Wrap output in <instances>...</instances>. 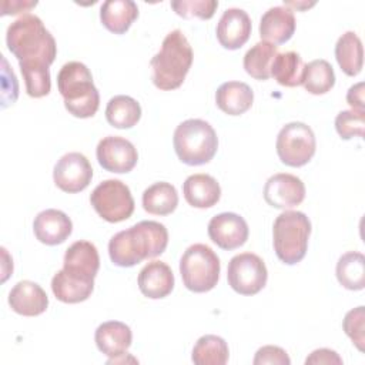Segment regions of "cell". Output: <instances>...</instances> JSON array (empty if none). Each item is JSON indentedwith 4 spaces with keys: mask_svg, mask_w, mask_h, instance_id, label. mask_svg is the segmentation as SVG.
Listing matches in <instances>:
<instances>
[{
    "mask_svg": "<svg viewBox=\"0 0 365 365\" xmlns=\"http://www.w3.org/2000/svg\"><path fill=\"white\" fill-rule=\"evenodd\" d=\"M168 244L165 225L157 221H140L111 237L108 255L114 265L128 268L161 255Z\"/></svg>",
    "mask_w": 365,
    "mask_h": 365,
    "instance_id": "6da1fadb",
    "label": "cell"
},
{
    "mask_svg": "<svg viewBox=\"0 0 365 365\" xmlns=\"http://www.w3.org/2000/svg\"><path fill=\"white\" fill-rule=\"evenodd\" d=\"M6 44L19 64L50 67L57 54L56 40L40 17L26 13L14 20L6 33Z\"/></svg>",
    "mask_w": 365,
    "mask_h": 365,
    "instance_id": "7a4b0ae2",
    "label": "cell"
},
{
    "mask_svg": "<svg viewBox=\"0 0 365 365\" xmlns=\"http://www.w3.org/2000/svg\"><path fill=\"white\" fill-rule=\"evenodd\" d=\"M194 53L181 30L170 31L163 43L160 51L151 58V78L157 88L168 91L178 88L192 64Z\"/></svg>",
    "mask_w": 365,
    "mask_h": 365,
    "instance_id": "3957f363",
    "label": "cell"
},
{
    "mask_svg": "<svg viewBox=\"0 0 365 365\" xmlns=\"http://www.w3.org/2000/svg\"><path fill=\"white\" fill-rule=\"evenodd\" d=\"M57 87L66 110L78 118L93 117L100 106V94L91 71L80 61L66 63L57 74Z\"/></svg>",
    "mask_w": 365,
    "mask_h": 365,
    "instance_id": "277c9868",
    "label": "cell"
},
{
    "mask_svg": "<svg viewBox=\"0 0 365 365\" xmlns=\"http://www.w3.org/2000/svg\"><path fill=\"white\" fill-rule=\"evenodd\" d=\"M173 144L178 160L187 165L210 163L218 148V137L210 123L201 118H188L177 125Z\"/></svg>",
    "mask_w": 365,
    "mask_h": 365,
    "instance_id": "5b68a950",
    "label": "cell"
},
{
    "mask_svg": "<svg viewBox=\"0 0 365 365\" xmlns=\"http://www.w3.org/2000/svg\"><path fill=\"white\" fill-rule=\"evenodd\" d=\"M311 221L301 211L281 212L272 227V244L277 257L287 265L299 262L308 248Z\"/></svg>",
    "mask_w": 365,
    "mask_h": 365,
    "instance_id": "8992f818",
    "label": "cell"
},
{
    "mask_svg": "<svg viewBox=\"0 0 365 365\" xmlns=\"http://www.w3.org/2000/svg\"><path fill=\"white\" fill-rule=\"evenodd\" d=\"M218 255L205 244L190 245L180 259V274L187 289L201 294L211 291L220 278Z\"/></svg>",
    "mask_w": 365,
    "mask_h": 365,
    "instance_id": "52a82bcc",
    "label": "cell"
},
{
    "mask_svg": "<svg viewBox=\"0 0 365 365\" xmlns=\"http://www.w3.org/2000/svg\"><path fill=\"white\" fill-rule=\"evenodd\" d=\"M275 147L281 163L288 167H302L314 157L317 140L309 125L292 121L279 130Z\"/></svg>",
    "mask_w": 365,
    "mask_h": 365,
    "instance_id": "ba28073f",
    "label": "cell"
},
{
    "mask_svg": "<svg viewBox=\"0 0 365 365\" xmlns=\"http://www.w3.org/2000/svg\"><path fill=\"white\" fill-rule=\"evenodd\" d=\"M90 202L96 212L108 222H121L134 212L130 188L120 180H104L91 192Z\"/></svg>",
    "mask_w": 365,
    "mask_h": 365,
    "instance_id": "9c48e42d",
    "label": "cell"
},
{
    "mask_svg": "<svg viewBox=\"0 0 365 365\" xmlns=\"http://www.w3.org/2000/svg\"><path fill=\"white\" fill-rule=\"evenodd\" d=\"M227 279L235 292L255 295L265 287L268 271L265 262L257 254L242 252L230 259Z\"/></svg>",
    "mask_w": 365,
    "mask_h": 365,
    "instance_id": "30bf717a",
    "label": "cell"
},
{
    "mask_svg": "<svg viewBox=\"0 0 365 365\" xmlns=\"http://www.w3.org/2000/svg\"><path fill=\"white\" fill-rule=\"evenodd\" d=\"M93 178L90 161L81 153H67L54 165V184L64 192L74 194L86 190Z\"/></svg>",
    "mask_w": 365,
    "mask_h": 365,
    "instance_id": "8fae6325",
    "label": "cell"
},
{
    "mask_svg": "<svg viewBox=\"0 0 365 365\" xmlns=\"http://www.w3.org/2000/svg\"><path fill=\"white\" fill-rule=\"evenodd\" d=\"M98 164L110 173H130L138 160L137 148L131 141L120 135H107L98 141L96 148Z\"/></svg>",
    "mask_w": 365,
    "mask_h": 365,
    "instance_id": "7c38bea8",
    "label": "cell"
},
{
    "mask_svg": "<svg viewBox=\"0 0 365 365\" xmlns=\"http://www.w3.org/2000/svg\"><path fill=\"white\" fill-rule=\"evenodd\" d=\"M305 198V185L301 178L288 173L271 175L264 185V200L268 205L288 210L299 205Z\"/></svg>",
    "mask_w": 365,
    "mask_h": 365,
    "instance_id": "4fadbf2b",
    "label": "cell"
},
{
    "mask_svg": "<svg viewBox=\"0 0 365 365\" xmlns=\"http://www.w3.org/2000/svg\"><path fill=\"white\" fill-rule=\"evenodd\" d=\"M248 224L235 212H221L208 222V237L220 248L231 251L244 245L248 240Z\"/></svg>",
    "mask_w": 365,
    "mask_h": 365,
    "instance_id": "5bb4252c",
    "label": "cell"
},
{
    "mask_svg": "<svg viewBox=\"0 0 365 365\" xmlns=\"http://www.w3.org/2000/svg\"><path fill=\"white\" fill-rule=\"evenodd\" d=\"M251 19L242 9H227L217 24V38L224 48L237 50L251 36Z\"/></svg>",
    "mask_w": 365,
    "mask_h": 365,
    "instance_id": "9a60e30c",
    "label": "cell"
},
{
    "mask_svg": "<svg viewBox=\"0 0 365 365\" xmlns=\"http://www.w3.org/2000/svg\"><path fill=\"white\" fill-rule=\"evenodd\" d=\"M100 268V257L94 244L90 241H76L73 242L64 254L63 269L68 274L78 277L81 279L94 281Z\"/></svg>",
    "mask_w": 365,
    "mask_h": 365,
    "instance_id": "2e32d148",
    "label": "cell"
},
{
    "mask_svg": "<svg viewBox=\"0 0 365 365\" xmlns=\"http://www.w3.org/2000/svg\"><path fill=\"white\" fill-rule=\"evenodd\" d=\"M295 26L297 23L292 9L287 6H275L262 14L259 21V36L262 41L284 44L292 37Z\"/></svg>",
    "mask_w": 365,
    "mask_h": 365,
    "instance_id": "e0dca14e",
    "label": "cell"
},
{
    "mask_svg": "<svg viewBox=\"0 0 365 365\" xmlns=\"http://www.w3.org/2000/svg\"><path fill=\"white\" fill-rule=\"evenodd\" d=\"M33 231L40 242L46 245H57L70 237L73 222L63 211L48 208L36 215L33 221Z\"/></svg>",
    "mask_w": 365,
    "mask_h": 365,
    "instance_id": "ac0fdd59",
    "label": "cell"
},
{
    "mask_svg": "<svg viewBox=\"0 0 365 365\" xmlns=\"http://www.w3.org/2000/svg\"><path fill=\"white\" fill-rule=\"evenodd\" d=\"M10 308L23 317H37L48 307L46 291L33 281L17 282L9 294Z\"/></svg>",
    "mask_w": 365,
    "mask_h": 365,
    "instance_id": "d6986e66",
    "label": "cell"
},
{
    "mask_svg": "<svg viewBox=\"0 0 365 365\" xmlns=\"http://www.w3.org/2000/svg\"><path fill=\"white\" fill-rule=\"evenodd\" d=\"M137 281L141 294L151 299L165 298L174 288V274L163 261H151L144 265Z\"/></svg>",
    "mask_w": 365,
    "mask_h": 365,
    "instance_id": "ffe728a7",
    "label": "cell"
},
{
    "mask_svg": "<svg viewBox=\"0 0 365 365\" xmlns=\"http://www.w3.org/2000/svg\"><path fill=\"white\" fill-rule=\"evenodd\" d=\"M94 341L100 352L110 358H117L125 354L133 341V334L128 325L120 321H107L98 325L94 334Z\"/></svg>",
    "mask_w": 365,
    "mask_h": 365,
    "instance_id": "44dd1931",
    "label": "cell"
},
{
    "mask_svg": "<svg viewBox=\"0 0 365 365\" xmlns=\"http://www.w3.org/2000/svg\"><path fill=\"white\" fill-rule=\"evenodd\" d=\"M185 201L194 208H210L220 201L221 187L210 174H192L182 184Z\"/></svg>",
    "mask_w": 365,
    "mask_h": 365,
    "instance_id": "7402d4cb",
    "label": "cell"
},
{
    "mask_svg": "<svg viewBox=\"0 0 365 365\" xmlns=\"http://www.w3.org/2000/svg\"><path fill=\"white\" fill-rule=\"evenodd\" d=\"M254 101V93L247 83L227 81L215 93V103L228 115H241L248 111Z\"/></svg>",
    "mask_w": 365,
    "mask_h": 365,
    "instance_id": "603a6c76",
    "label": "cell"
},
{
    "mask_svg": "<svg viewBox=\"0 0 365 365\" xmlns=\"http://www.w3.org/2000/svg\"><path fill=\"white\" fill-rule=\"evenodd\" d=\"M137 17L138 7L133 0H107L100 9L103 26L114 34H124Z\"/></svg>",
    "mask_w": 365,
    "mask_h": 365,
    "instance_id": "cb8c5ba5",
    "label": "cell"
},
{
    "mask_svg": "<svg viewBox=\"0 0 365 365\" xmlns=\"http://www.w3.org/2000/svg\"><path fill=\"white\" fill-rule=\"evenodd\" d=\"M94 289V281L81 279L60 269L51 279V291L56 298L64 304H77L86 301Z\"/></svg>",
    "mask_w": 365,
    "mask_h": 365,
    "instance_id": "d4e9b609",
    "label": "cell"
},
{
    "mask_svg": "<svg viewBox=\"0 0 365 365\" xmlns=\"http://www.w3.org/2000/svg\"><path fill=\"white\" fill-rule=\"evenodd\" d=\"M335 58L346 76H358L364 64L362 41L354 31L344 33L335 44Z\"/></svg>",
    "mask_w": 365,
    "mask_h": 365,
    "instance_id": "484cf974",
    "label": "cell"
},
{
    "mask_svg": "<svg viewBox=\"0 0 365 365\" xmlns=\"http://www.w3.org/2000/svg\"><path fill=\"white\" fill-rule=\"evenodd\" d=\"M178 205V194L173 184L158 181L143 192V208L153 215H168Z\"/></svg>",
    "mask_w": 365,
    "mask_h": 365,
    "instance_id": "4316f807",
    "label": "cell"
},
{
    "mask_svg": "<svg viewBox=\"0 0 365 365\" xmlns=\"http://www.w3.org/2000/svg\"><path fill=\"white\" fill-rule=\"evenodd\" d=\"M106 118L115 128H131L141 118V107L137 100L130 96H114L106 107Z\"/></svg>",
    "mask_w": 365,
    "mask_h": 365,
    "instance_id": "83f0119b",
    "label": "cell"
},
{
    "mask_svg": "<svg viewBox=\"0 0 365 365\" xmlns=\"http://www.w3.org/2000/svg\"><path fill=\"white\" fill-rule=\"evenodd\" d=\"M338 282L351 291H359L365 287V257L358 251H348L336 262Z\"/></svg>",
    "mask_w": 365,
    "mask_h": 365,
    "instance_id": "f1b7e54d",
    "label": "cell"
},
{
    "mask_svg": "<svg viewBox=\"0 0 365 365\" xmlns=\"http://www.w3.org/2000/svg\"><path fill=\"white\" fill-rule=\"evenodd\" d=\"M304 68V60L298 53H278L271 66V77H274L281 86L297 87L302 84Z\"/></svg>",
    "mask_w": 365,
    "mask_h": 365,
    "instance_id": "f546056e",
    "label": "cell"
},
{
    "mask_svg": "<svg viewBox=\"0 0 365 365\" xmlns=\"http://www.w3.org/2000/svg\"><path fill=\"white\" fill-rule=\"evenodd\" d=\"M278 54L275 44L268 41H258L244 56L245 71L257 80H268L271 77V66Z\"/></svg>",
    "mask_w": 365,
    "mask_h": 365,
    "instance_id": "4dcf8cb0",
    "label": "cell"
},
{
    "mask_svg": "<svg viewBox=\"0 0 365 365\" xmlns=\"http://www.w3.org/2000/svg\"><path fill=\"white\" fill-rule=\"evenodd\" d=\"M230 349L224 338L218 335H204L195 342L191 359L195 365H225Z\"/></svg>",
    "mask_w": 365,
    "mask_h": 365,
    "instance_id": "1f68e13d",
    "label": "cell"
},
{
    "mask_svg": "<svg viewBox=\"0 0 365 365\" xmlns=\"http://www.w3.org/2000/svg\"><path fill=\"white\" fill-rule=\"evenodd\" d=\"M302 84L311 94L319 96L328 93L335 84V73L332 66L324 58L312 60L304 68Z\"/></svg>",
    "mask_w": 365,
    "mask_h": 365,
    "instance_id": "d6a6232c",
    "label": "cell"
},
{
    "mask_svg": "<svg viewBox=\"0 0 365 365\" xmlns=\"http://www.w3.org/2000/svg\"><path fill=\"white\" fill-rule=\"evenodd\" d=\"M24 84L26 91L30 97L40 98L50 93L51 81H50V70L46 66L38 64H19Z\"/></svg>",
    "mask_w": 365,
    "mask_h": 365,
    "instance_id": "836d02e7",
    "label": "cell"
},
{
    "mask_svg": "<svg viewBox=\"0 0 365 365\" xmlns=\"http://www.w3.org/2000/svg\"><path fill=\"white\" fill-rule=\"evenodd\" d=\"M335 130L341 138L349 140L352 137H364L365 111L344 110L335 117Z\"/></svg>",
    "mask_w": 365,
    "mask_h": 365,
    "instance_id": "e575fe53",
    "label": "cell"
},
{
    "mask_svg": "<svg viewBox=\"0 0 365 365\" xmlns=\"http://www.w3.org/2000/svg\"><path fill=\"white\" fill-rule=\"evenodd\" d=\"M173 10L182 19L198 17L201 20H208L214 16L218 1L217 0H178L171 1Z\"/></svg>",
    "mask_w": 365,
    "mask_h": 365,
    "instance_id": "d590c367",
    "label": "cell"
},
{
    "mask_svg": "<svg viewBox=\"0 0 365 365\" xmlns=\"http://www.w3.org/2000/svg\"><path fill=\"white\" fill-rule=\"evenodd\" d=\"M342 328L345 334L351 338V341L355 344V346L359 351H364L365 344V307H356L346 312Z\"/></svg>",
    "mask_w": 365,
    "mask_h": 365,
    "instance_id": "8d00e7d4",
    "label": "cell"
},
{
    "mask_svg": "<svg viewBox=\"0 0 365 365\" xmlns=\"http://www.w3.org/2000/svg\"><path fill=\"white\" fill-rule=\"evenodd\" d=\"M252 364L254 365H265V364L289 365L291 359L282 348L275 346V345H265L255 352Z\"/></svg>",
    "mask_w": 365,
    "mask_h": 365,
    "instance_id": "74e56055",
    "label": "cell"
},
{
    "mask_svg": "<svg viewBox=\"0 0 365 365\" xmlns=\"http://www.w3.org/2000/svg\"><path fill=\"white\" fill-rule=\"evenodd\" d=\"M305 364L307 365H332V364H336V365H341L342 364V358L332 349H328V348H319V349H315L309 354V356H307L305 359Z\"/></svg>",
    "mask_w": 365,
    "mask_h": 365,
    "instance_id": "f35d334b",
    "label": "cell"
},
{
    "mask_svg": "<svg viewBox=\"0 0 365 365\" xmlns=\"http://www.w3.org/2000/svg\"><path fill=\"white\" fill-rule=\"evenodd\" d=\"M346 103L356 111H365V101H364V83L359 81L349 87L346 93Z\"/></svg>",
    "mask_w": 365,
    "mask_h": 365,
    "instance_id": "ab89813d",
    "label": "cell"
}]
</instances>
